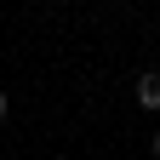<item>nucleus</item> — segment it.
Returning a JSON list of instances; mask_svg holds the SVG:
<instances>
[{
	"label": "nucleus",
	"mask_w": 160,
	"mask_h": 160,
	"mask_svg": "<svg viewBox=\"0 0 160 160\" xmlns=\"http://www.w3.org/2000/svg\"><path fill=\"white\" fill-rule=\"evenodd\" d=\"M137 103H143V109H160V69H149L143 80H137Z\"/></svg>",
	"instance_id": "1"
},
{
	"label": "nucleus",
	"mask_w": 160,
	"mask_h": 160,
	"mask_svg": "<svg viewBox=\"0 0 160 160\" xmlns=\"http://www.w3.org/2000/svg\"><path fill=\"white\" fill-rule=\"evenodd\" d=\"M6 109H12V103H6V92H0V120H6Z\"/></svg>",
	"instance_id": "2"
},
{
	"label": "nucleus",
	"mask_w": 160,
	"mask_h": 160,
	"mask_svg": "<svg viewBox=\"0 0 160 160\" xmlns=\"http://www.w3.org/2000/svg\"><path fill=\"white\" fill-rule=\"evenodd\" d=\"M154 154H160V132H154Z\"/></svg>",
	"instance_id": "3"
}]
</instances>
